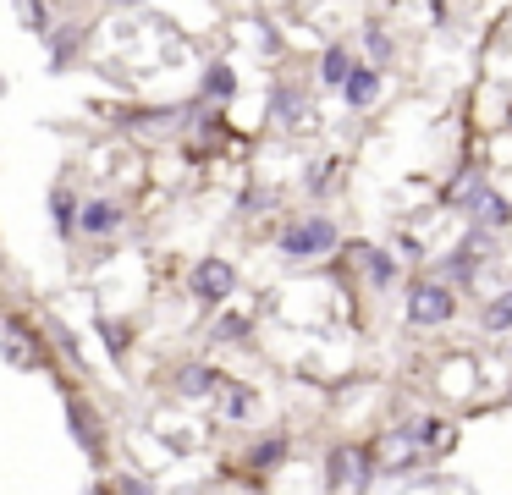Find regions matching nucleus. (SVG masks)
I'll use <instances>...</instances> for the list:
<instances>
[{"label":"nucleus","instance_id":"18","mask_svg":"<svg viewBox=\"0 0 512 495\" xmlns=\"http://www.w3.org/2000/svg\"><path fill=\"white\" fill-rule=\"evenodd\" d=\"M243 336H248V319H243V314L215 319V341H243Z\"/></svg>","mask_w":512,"mask_h":495},{"label":"nucleus","instance_id":"7","mask_svg":"<svg viewBox=\"0 0 512 495\" xmlns=\"http://www.w3.org/2000/svg\"><path fill=\"white\" fill-rule=\"evenodd\" d=\"M215 385H221V374H215L210 363H182L177 369V391L182 396H210Z\"/></svg>","mask_w":512,"mask_h":495},{"label":"nucleus","instance_id":"20","mask_svg":"<svg viewBox=\"0 0 512 495\" xmlns=\"http://www.w3.org/2000/svg\"><path fill=\"white\" fill-rule=\"evenodd\" d=\"M276 121H298V94H292V88L276 94Z\"/></svg>","mask_w":512,"mask_h":495},{"label":"nucleus","instance_id":"9","mask_svg":"<svg viewBox=\"0 0 512 495\" xmlns=\"http://www.w3.org/2000/svg\"><path fill=\"white\" fill-rule=\"evenodd\" d=\"M413 462H419V451H413V435H391L386 446H380V462H375V468H391V473H408Z\"/></svg>","mask_w":512,"mask_h":495},{"label":"nucleus","instance_id":"6","mask_svg":"<svg viewBox=\"0 0 512 495\" xmlns=\"http://www.w3.org/2000/svg\"><path fill=\"white\" fill-rule=\"evenodd\" d=\"M342 94H347V105H353V110H364V105H375V94H380V77L369 72V66H347V77H342Z\"/></svg>","mask_w":512,"mask_h":495},{"label":"nucleus","instance_id":"2","mask_svg":"<svg viewBox=\"0 0 512 495\" xmlns=\"http://www.w3.org/2000/svg\"><path fill=\"white\" fill-rule=\"evenodd\" d=\"M408 319L413 325H446V319H452V292H446L441 281H413Z\"/></svg>","mask_w":512,"mask_h":495},{"label":"nucleus","instance_id":"5","mask_svg":"<svg viewBox=\"0 0 512 495\" xmlns=\"http://www.w3.org/2000/svg\"><path fill=\"white\" fill-rule=\"evenodd\" d=\"M116 226H122V204H111V198H94V204H83V215H78V231H83V237H111Z\"/></svg>","mask_w":512,"mask_h":495},{"label":"nucleus","instance_id":"19","mask_svg":"<svg viewBox=\"0 0 512 495\" xmlns=\"http://www.w3.org/2000/svg\"><path fill=\"white\" fill-rule=\"evenodd\" d=\"M413 440H424V446H446V424H435V418H424V424H413Z\"/></svg>","mask_w":512,"mask_h":495},{"label":"nucleus","instance_id":"10","mask_svg":"<svg viewBox=\"0 0 512 495\" xmlns=\"http://www.w3.org/2000/svg\"><path fill=\"white\" fill-rule=\"evenodd\" d=\"M72 435L83 440V451H94V457H105V435L94 429V418H89V407H83V402H72Z\"/></svg>","mask_w":512,"mask_h":495},{"label":"nucleus","instance_id":"21","mask_svg":"<svg viewBox=\"0 0 512 495\" xmlns=\"http://www.w3.org/2000/svg\"><path fill=\"white\" fill-rule=\"evenodd\" d=\"M122 6H127V0H122Z\"/></svg>","mask_w":512,"mask_h":495},{"label":"nucleus","instance_id":"1","mask_svg":"<svg viewBox=\"0 0 512 495\" xmlns=\"http://www.w3.org/2000/svg\"><path fill=\"white\" fill-rule=\"evenodd\" d=\"M336 248V226L331 220H298V226L281 231V253L287 259H320Z\"/></svg>","mask_w":512,"mask_h":495},{"label":"nucleus","instance_id":"17","mask_svg":"<svg viewBox=\"0 0 512 495\" xmlns=\"http://www.w3.org/2000/svg\"><path fill=\"white\" fill-rule=\"evenodd\" d=\"M237 88V77L226 72V66H210V77H204V94H215V99H226Z\"/></svg>","mask_w":512,"mask_h":495},{"label":"nucleus","instance_id":"13","mask_svg":"<svg viewBox=\"0 0 512 495\" xmlns=\"http://www.w3.org/2000/svg\"><path fill=\"white\" fill-rule=\"evenodd\" d=\"M347 66H353V55H347L342 44H331V50H325V61H320V77H325V83H342Z\"/></svg>","mask_w":512,"mask_h":495},{"label":"nucleus","instance_id":"3","mask_svg":"<svg viewBox=\"0 0 512 495\" xmlns=\"http://www.w3.org/2000/svg\"><path fill=\"white\" fill-rule=\"evenodd\" d=\"M232 286H237V270L226 259H199L188 275V292L199 303H221V297H232Z\"/></svg>","mask_w":512,"mask_h":495},{"label":"nucleus","instance_id":"12","mask_svg":"<svg viewBox=\"0 0 512 495\" xmlns=\"http://www.w3.org/2000/svg\"><path fill=\"white\" fill-rule=\"evenodd\" d=\"M479 325H485V330H496V336H501V330H512V292H501L496 303H490L485 314H479Z\"/></svg>","mask_w":512,"mask_h":495},{"label":"nucleus","instance_id":"15","mask_svg":"<svg viewBox=\"0 0 512 495\" xmlns=\"http://www.w3.org/2000/svg\"><path fill=\"white\" fill-rule=\"evenodd\" d=\"M254 407H259L254 391H243V385H237V391H226V418H254Z\"/></svg>","mask_w":512,"mask_h":495},{"label":"nucleus","instance_id":"4","mask_svg":"<svg viewBox=\"0 0 512 495\" xmlns=\"http://www.w3.org/2000/svg\"><path fill=\"white\" fill-rule=\"evenodd\" d=\"M325 479H331V490H364L369 479H375V457L358 446H342L331 457V468H325Z\"/></svg>","mask_w":512,"mask_h":495},{"label":"nucleus","instance_id":"8","mask_svg":"<svg viewBox=\"0 0 512 495\" xmlns=\"http://www.w3.org/2000/svg\"><path fill=\"white\" fill-rule=\"evenodd\" d=\"M0 352H6L12 363H23V369H34V363H39L34 341H28L23 330H12V319H0Z\"/></svg>","mask_w":512,"mask_h":495},{"label":"nucleus","instance_id":"14","mask_svg":"<svg viewBox=\"0 0 512 495\" xmlns=\"http://www.w3.org/2000/svg\"><path fill=\"white\" fill-rule=\"evenodd\" d=\"M50 215H56L61 237H67V231H72V220H78V204H72V193H67V187H56V198H50Z\"/></svg>","mask_w":512,"mask_h":495},{"label":"nucleus","instance_id":"16","mask_svg":"<svg viewBox=\"0 0 512 495\" xmlns=\"http://www.w3.org/2000/svg\"><path fill=\"white\" fill-rule=\"evenodd\" d=\"M281 457H287V440H259V446H254V468H276V462Z\"/></svg>","mask_w":512,"mask_h":495},{"label":"nucleus","instance_id":"11","mask_svg":"<svg viewBox=\"0 0 512 495\" xmlns=\"http://www.w3.org/2000/svg\"><path fill=\"white\" fill-rule=\"evenodd\" d=\"M358 259H364V270H369V281H375V286H391V281H397V259H391V253L358 248Z\"/></svg>","mask_w":512,"mask_h":495}]
</instances>
